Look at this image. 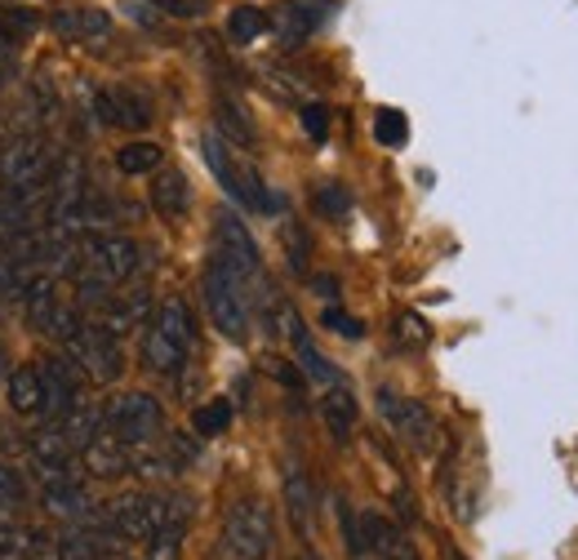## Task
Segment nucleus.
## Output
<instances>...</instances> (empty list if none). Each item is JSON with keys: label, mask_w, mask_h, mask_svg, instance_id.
<instances>
[{"label": "nucleus", "mask_w": 578, "mask_h": 560, "mask_svg": "<svg viewBox=\"0 0 578 560\" xmlns=\"http://www.w3.org/2000/svg\"><path fill=\"white\" fill-rule=\"evenodd\" d=\"M54 334L68 342L72 361L94 378V383H116L125 361H120V347H116V334H107L98 320H81L76 312H62L54 316Z\"/></svg>", "instance_id": "1"}, {"label": "nucleus", "mask_w": 578, "mask_h": 560, "mask_svg": "<svg viewBox=\"0 0 578 560\" xmlns=\"http://www.w3.org/2000/svg\"><path fill=\"white\" fill-rule=\"evenodd\" d=\"M103 428L111 436H120L125 445H152L161 432H165V409L156 396L148 392H125V396H111L107 409H103Z\"/></svg>", "instance_id": "2"}, {"label": "nucleus", "mask_w": 578, "mask_h": 560, "mask_svg": "<svg viewBox=\"0 0 578 560\" xmlns=\"http://www.w3.org/2000/svg\"><path fill=\"white\" fill-rule=\"evenodd\" d=\"M205 165L214 170L219 187H223L236 205H245V209H263V214H268V209H276V200H272V191L263 187V178L232 156V148L223 143V133H205Z\"/></svg>", "instance_id": "3"}, {"label": "nucleus", "mask_w": 578, "mask_h": 560, "mask_svg": "<svg viewBox=\"0 0 578 560\" xmlns=\"http://www.w3.org/2000/svg\"><path fill=\"white\" fill-rule=\"evenodd\" d=\"M245 280L236 276V271H227L223 262H210V271H205V307H210V320L219 325V334L223 338H232V342H240L245 334H249V307H245Z\"/></svg>", "instance_id": "4"}, {"label": "nucleus", "mask_w": 578, "mask_h": 560, "mask_svg": "<svg viewBox=\"0 0 578 560\" xmlns=\"http://www.w3.org/2000/svg\"><path fill=\"white\" fill-rule=\"evenodd\" d=\"M223 542L240 560H263L272 551V512L259 499H236L223 516Z\"/></svg>", "instance_id": "5"}, {"label": "nucleus", "mask_w": 578, "mask_h": 560, "mask_svg": "<svg viewBox=\"0 0 578 560\" xmlns=\"http://www.w3.org/2000/svg\"><path fill=\"white\" fill-rule=\"evenodd\" d=\"M49 174H54V156L40 138H14L0 152V178H5L10 191H40Z\"/></svg>", "instance_id": "6"}, {"label": "nucleus", "mask_w": 578, "mask_h": 560, "mask_svg": "<svg viewBox=\"0 0 578 560\" xmlns=\"http://www.w3.org/2000/svg\"><path fill=\"white\" fill-rule=\"evenodd\" d=\"M214 262H223L240 280L259 271V241L249 236V228L232 214V209H219L214 214Z\"/></svg>", "instance_id": "7"}, {"label": "nucleus", "mask_w": 578, "mask_h": 560, "mask_svg": "<svg viewBox=\"0 0 578 560\" xmlns=\"http://www.w3.org/2000/svg\"><path fill=\"white\" fill-rule=\"evenodd\" d=\"M334 14V0H285V5L276 14H268V27L276 32V40L285 49L303 45L320 23H326Z\"/></svg>", "instance_id": "8"}, {"label": "nucleus", "mask_w": 578, "mask_h": 560, "mask_svg": "<svg viewBox=\"0 0 578 560\" xmlns=\"http://www.w3.org/2000/svg\"><path fill=\"white\" fill-rule=\"evenodd\" d=\"M378 409H382V418L392 423V432H401L410 445H432V432H436V423H432V413L418 405V400H405V396H397V392H388L382 387L378 392Z\"/></svg>", "instance_id": "9"}, {"label": "nucleus", "mask_w": 578, "mask_h": 560, "mask_svg": "<svg viewBox=\"0 0 578 560\" xmlns=\"http://www.w3.org/2000/svg\"><path fill=\"white\" fill-rule=\"evenodd\" d=\"M40 409L45 413H54V418H62V413H68L81 396V383H76V374H72V365L68 361H62V357H49L40 370Z\"/></svg>", "instance_id": "10"}, {"label": "nucleus", "mask_w": 578, "mask_h": 560, "mask_svg": "<svg viewBox=\"0 0 578 560\" xmlns=\"http://www.w3.org/2000/svg\"><path fill=\"white\" fill-rule=\"evenodd\" d=\"M98 120L103 125H120V129H148L152 125V103L134 90H103L94 94Z\"/></svg>", "instance_id": "11"}, {"label": "nucleus", "mask_w": 578, "mask_h": 560, "mask_svg": "<svg viewBox=\"0 0 578 560\" xmlns=\"http://www.w3.org/2000/svg\"><path fill=\"white\" fill-rule=\"evenodd\" d=\"M19 299H23V312H27L32 329L49 334L54 329V316H58V280H54V271L23 276V294Z\"/></svg>", "instance_id": "12"}, {"label": "nucleus", "mask_w": 578, "mask_h": 560, "mask_svg": "<svg viewBox=\"0 0 578 560\" xmlns=\"http://www.w3.org/2000/svg\"><path fill=\"white\" fill-rule=\"evenodd\" d=\"M187 352H191V347H182L169 329H161L156 320L148 325V334H143V361H148V370H152V374L174 378V374L187 365Z\"/></svg>", "instance_id": "13"}, {"label": "nucleus", "mask_w": 578, "mask_h": 560, "mask_svg": "<svg viewBox=\"0 0 578 560\" xmlns=\"http://www.w3.org/2000/svg\"><path fill=\"white\" fill-rule=\"evenodd\" d=\"M40 508H45L49 516L76 521V516L90 512V489H85L76 476H54V480H45V489H40Z\"/></svg>", "instance_id": "14"}, {"label": "nucleus", "mask_w": 578, "mask_h": 560, "mask_svg": "<svg viewBox=\"0 0 578 560\" xmlns=\"http://www.w3.org/2000/svg\"><path fill=\"white\" fill-rule=\"evenodd\" d=\"M27 454H32V463L40 467V476L45 480H54V476H72L68 467H72V445H68V436H62L58 428H45V432H32V441H27Z\"/></svg>", "instance_id": "15"}, {"label": "nucleus", "mask_w": 578, "mask_h": 560, "mask_svg": "<svg viewBox=\"0 0 578 560\" xmlns=\"http://www.w3.org/2000/svg\"><path fill=\"white\" fill-rule=\"evenodd\" d=\"M285 512H290V525L298 538H311V512H316V489L307 480L303 467H285Z\"/></svg>", "instance_id": "16"}, {"label": "nucleus", "mask_w": 578, "mask_h": 560, "mask_svg": "<svg viewBox=\"0 0 578 560\" xmlns=\"http://www.w3.org/2000/svg\"><path fill=\"white\" fill-rule=\"evenodd\" d=\"M85 467H90V476H103V480L125 476L130 471V445H125L120 436H111V432H98L85 445Z\"/></svg>", "instance_id": "17"}, {"label": "nucleus", "mask_w": 578, "mask_h": 560, "mask_svg": "<svg viewBox=\"0 0 578 560\" xmlns=\"http://www.w3.org/2000/svg\"><path fill=\"white\" fill-rule=\"evenodd\" d=\"M49 27L62 40H107L111 19L103 10H62V14L49 19Z\"/></svg>", "instance_id": "18"}, {"label": "nucleus", "mask_w": 578, "mask_h": 560, "mask_svg": "<svg viewBox=\"0 0 578 560\" xmlns=\"http://www.w3.org/2000/svg\"><path fill=\"white\" fill-rule=\"evenodd\" d=\"M58 432L68 436L72 450H85V445L103 432V405H94V400H76L68 413L58 418Z\"/></svg>", "instance_id": "19"}, {"label": "nucleus", "mask_w": 578, "mask_h": 560, "mask_svg": "<svg viewBox=\"0 0 578 560\" xmlns=\"http://www.w3.org/2000/svg\"><path fill=\"white\" fill-rule=\"evenodd\" d=\"M320 418H326V428H330L334 441H347L352 428H356V396L343 383H334L326 396H320Z\"/></svg>", "instance_id": "20"}, {"label": "nucleus", "mask_w": 578, "mask_h": 560, "mask_svg": "<svg viewBox=\"0 0 578 560\" xmlns=\"http://www.w3.org/2000/svg\"><path fill=\"white\" fill-rule=\"evenodd\" d=\"M152 205L161 209V219H182V214H187V205H191L187 178H182L178 170L156 174V183H152Z\"/></svg>", "instance_id": "21"}, {"label": "nucleus", "mask_w": 578, "mask_h": 560, "mask_svg": "<svg viewBox=\"0 0 578 560\" xmlns=\"http://www.w3.org/2000/svg\"><path fill=\"white\" fill-rule=\"evenodd\" d=\"M107 556H111V534L107 529L58 538V560H107Z\"/></svg>", "instance_id": "22"}, {"label": "nucleus", "mask_w": 578, "mask_h": 560, "mask_svg": "<svg viewBox=\"0 0 578 560\" xmlns=\"http://www.w3.org/2000/svg\"><path fill=\"white\" fill-rule=\"evenodd\" d=\"M5 396H10V409H19V413H36V409H40V374H36L32 365L14 370V374L5 378Z\"/></svg>", "instance_id": "23"}, {"label": "nucleus", "mask_w": 578, "mask_h": 560, "mask_svg": "<svg viewBox=\"0 0 578 560\" xmlns=\"http://www.w3.org/2000/svg\"><path fill=\"white\" fill-rule=\"evenodd\" d=\"M161 329H169L182 347H197V320H191V312H187V303L182 299H165L161 307H156V316H152Z\"/></svg>", "instance_id": "24"}, {"label": "nucleus", "mask_w": 578, "mask_h": 560, "mask_svg": "<svg viewBox=\"0 0 578 560\" xmlns=\"http://www.w3.org/2000/svg\"><path fill=\"white\" fill-rule=\"evenodd\" d=\"M263 32H268V14L259 5H236L227 14V40L232 45H253Z\"/></svg>", "instance_id": "25"}, {"label": "nucleus", "mask_w": 578, "mask_h": 560, "mask_svg": "<svg viewBox=\"0 0 578 560\" xmlns=\"http://www.w3.org/2000/svg\"><path fill=\"white\" fill-rule=\"evenodd\" d=\"M40 32V14L32 5H5L0 10V40L14 45V40H32Z\"/></svg>", "instance_id": "26"}, {"label": "nucleus", "mask_w": 578, "mask_h": 560, "mask_svg": "<svg viewBox=\"0 0 578 560\" xmlns=\"http://www.w3.org/2000/svg\"><path fill=\"white\" fill-rule=\"evenodd\" d=\"M161 161H165V152H161L156 143H130V148H120V152H116V170H120V174H130V178H139V174H156Z\"/></svg>", "instance_id": "27"}, {"label": "nucleus", "mask_w": 578, "mask_h": 560, "mask_svg": "<svg viewBox=\"0 0 578 560\" xmlns=\"http://www.w3.org/2000/svg\"><path fill=\"white\" fill-rule=\"evenodd\" d=\"M49 542H45V534L40 529H5L0 534V556L5 560H32V556H40Z\"/></svg>", "instance_id": "28"}, {"label": "nucleus", "mask_w": 578, "mask_h": 560, "mask_svg": "<svg viewBox=\"0 0 578 560\" xmlns=\"http://www.w3.org/2000/svg\"><path fill=\"white\" fill-rule=\"evenodd\" d=\"M219 129L232 138V143H240V148H253V138H259L253 120H249L232 98H219Z\"/></svg>", "instance_id": "29"}, {"label": "nucleus", "mask_w": 578, "mask_h": 560, "mask_svg": "<svg viewBox=\"0 0 578 560\" xmlns=\"http://www.w3.org/2000/svg\"><path fill=\"white\" fill-rule=\"evenodd\" d=\"M374 138L382 148H405V138H410V120L397 112V107H382L374 116Z\"/></svg>", "instance_id": "30"}, {"label": "nucleus", "mask_w": 578, "mask_h": 560, "mask_svg": "<svg viewBox=\"0 0 578 560\" xmlns=\"http://www.w3.org/2000/svg\"><path fill=\"white\" fill-rule=\"evenodd\" d=\"M227 423H232L227 400H210V405H201L197 413H191V432L197 436H219V432H227Z\"/></svg>", "instance_id": "31"}, {"label": "nucleus", "mask_w": 578, "mask_h": 560, "mask_svg": "<svg viewBox=\"0 0 578 560\" xmlns=\"http://www.w3.org/2000/svg\"><path fill=\"white\" fill-rule=\"evenodd\" d=\"M294 347H298V365H303V374H307V378H316V383H330V387L339 383V370H334L326 357H320L307 338H298Z\"/></svg>", "instance_id": "32"}, {"label": "nucleus", "mask_w": 578, "mask_h": 560, "mask_svg": "<svg viewBox=\"0 0 578 560\" xmlns=\"http://www.w3.org/2000/svg\"><path fill=\"white\" fill-rule=\"evenodd\" d=\"M316 209H320L326 219H343L347 209H352V196H347L339 183H320V187H316Z\"/></svg>", "instance_id": "33"}, {"label": "nucleus", "mask_w": 578, "mask_h": 560, "mask_svg": "<svg viewBox=\"0 0 578 560\" xmlns=\"http://www.w3.org/2000/svg\"><path fill=\"white\" fill-rule=\"evenodd\" d=\"M19 508H23V480L14 467L0 463V516H19Z\"/></svg>", "instance_id": "34"}, {"label": "nucleus", "mask_w": 578, "mask_h": 560, "mask_svg": "<svg viewBox=\"0 0 578 560\" xmlns=\"http://www.w3.org/2000/svg\"><path fill=\"white\" fill-rule=\"evenodd\" d=\"M285 254H290V267L294 271H307V232L298 223H285Z\"/></svg>", "instance_id": "35"}, {"label": "nucleus", "mask_w": 578, "mask_h": 560, "mask_svg": "<svg viewBox=\"0 0 578 560\" xmlns=\"http://www.w3.org/2000/svg\"><path fill=\"white\" fill-rule=\"evenodd\" d=\"M339 521H343V542H347V551L352 556H361L365 551V534H361V521L352 516V508L339 499Z\"/></svg>", "instance_id": "36"}, {"label": "nucleus", "mask_w": 578, "mask_h": 560, "mask_svg": "<svg viewBox=\"0 0 578 560\" xmlns=\"http://www.w3.org/2000/svg\"><path fill=\"white\" fill-rule=\"evenodd\" d=\"M23 294V276H19V262L14 258H0V303H10Z\"/></svg>", "instance_id": "37"}, {"label": "nucleus", "mask_w": 578, "mask_h": 560, "mask_svg": "<svg viewBox=\"0 0 578 560\" xmlns=\"http://www.w3.org/2000/svg\"><path fill=\"white\" fill-rule=\"evenodd\" d=\"M303 129L316 138V143H326V133H330V112L320 107V103H307V107H303Z\"/></svg>", "instance_id": "38"}, {"label": "nucleus", "mask_w": 578, "mask_h": 560, "mask_svg": "<svg viewBox=\"0 0 578 560\" xmlns=\"http://www.w3.org/2000/svg\"><path fill=\"white\" fill-rule=\"evenodd\" d=\"M320 325H326V329H334V334H343V338H361V334H365V325H361L356 316L339 312V307H330L326 316H320Z\"/></svg>", "instance_id": "39"}, {"label": "nucleus", "mask_w": 578, "mask_h": 560, "mask_svg": "<svg viewBox=\"0 0 578 560\" xmlns=\"http://www.w3.org/2000/svg\"><path fill=\"white\" fill-rule=\"evenodd\" d=\"M397 334L405 338V342H414V347H423L432 334H427V325L414 316V312H401V320H397Z\"/></svg>", "instance_id": "40"}, {"label": "nucleus", "mask_w": 578, "mask_h": 560, "mask_svg": "<svg viewBox=\"0 0 578 560\" xmlns=\"http://www.w3.org/2000/svg\"><path fill=\"white\" fill-rule=\"evenodd\" d=\"M125 14H130L139 27H161V10L148 5V0H125Z\"/></svg>", "instance_id": "41"}, {"label": "nucleus", "mask_w": 578, "mask_h": 560, "mask_svg": "<svg viewBox=\"0 0 578 560\" xmlns=\"http://www.w3.org/2000/svg\"><path fill=\"white\" fill-rule=\"evenodd\" d=\"M148 5H156V10H165V14H178V19H187V14H191L187 0H148Z\"/></svg>", "instance_id": "42"}, {"label": "nucleus", "mask_w": 578, "mask_h": 560, "mask_svg": "<svg viewBox=\"0 0 578 560\" xmlns=\"http://www.w3.org/2000/svg\"><path fill=\"white\" fill-rule=\"evenodd\" d=\"M316 294H326V299H334V294H339V285H334V276H316Z\"/></svg>", "instance_id": "43"}, {"label": "nucleus", "mask_w": 578, "mask_h": 560, "mask_svg": "<svg viewBox=\"0 0 578 560\" xmlns=\"http://www.w3.org/2000/svg\"><path fill=\"white\" fill-rule=\"evenodd\" d=\"M0 378H5V347H0Z\"/></svg>", "instance_id": "44"}, {"label": "nucleus", "mask_w": 578, "mask_h": 560, "mask_svg": "<svg viewBox=\"0 0 578 560\" xmlns=\"http://www.w3.org/2000/svg\"><path fill=\"white\" fill-rule=\"evenodd\" d=\"M0 228H5V205H0Z\"/></svg>", "instance_id": "45"}]
</instances>
